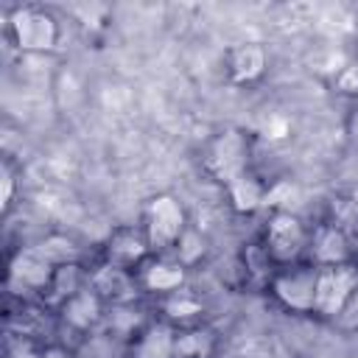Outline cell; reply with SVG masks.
Masks as SVG:
<instances>
[{"label":"cell","mask_w":358,"mask_h":358,"mask_svg":"<svg viewBox=\"0 0 358 358\" xmlns=\"http://www.w3.org/2000/svg\"><path fill=\"white\" fill-rule=\"evenodd\" d=\"M316 277H319V266L294 263V266H282L280 271H274L268 280V288H271L274 299L282 308H288L291 313H313Z\"/></svg>","instance_id":"6da1fadb"},{"label":"cell","mask_w":358,"mask_h":358,"mask_svg":"<svg viewBox=\"0 0 358 358\" xmlns=\"http://www.w3.org/2000/svg\"><path fill=\"white\" fill-rule=\"evenodd\" d=\"M185 229H187L185 210L171 193H159L145 204L143 232H145V238L151 243V252L173 249Z\"/></svg>","instance_id":"7a4b0ae2"},{"label":"cell","mask_w":358,"mask_h":358,"mask_svg":"<svg viewBox=\"0 0 358 358\" xmlns=\"http://www.w3.org/2000/svg\"><path fill=\"white\" fill-rule=\"evenodd\" d=\"M266 255L277 266H294L302 252L308 249V229L305 224L288 213V210H274L266 224V241H263Z\"/></svg>","instance_id":"3957f363"},{"label":"cell","mask_w":358,"mask_h":358,"mask_svg":"<svg viewBox=\"0 0 358 358\" xmlns=\"http://www.w3.org/2000/svg\"><path fill=\"white\" fill-rule=\"evenodd\" d=\"M204 168L213 179H218L224 187L235 182L241 173L249 171V143L238 129H227L218 134L204 157Z\"/></svg>","instance_id":"277c9868"},{"label":"cell","mask_w":358,"mask_h":358,"mask_svg":"<svg viewBox=\"0 0 358 358\" xmlns=\"http://www.w3.org/2000/svg\"><path fill=\"white\" fill-rule=\"evenodd\" d=\"M11 36L22 53H48L59 39L56 20L42 8H20L11 17Z\"/></svg>","instance_id":"5b68a950"},{"label":"cell","mask_w":358,"mask_h":358,"mask_svg":"<svg viewBox=\"0 0 358 358\" xmlns=\"http://www.w3.org/2000/svg\"><path fill=\"white\" fill-rule=\"evenodd\" d=\"M358 282V266L355 263H344V266H319V277H316V305L313 313H319L322 319H330L341 310L344 299L350 296V291Z\"/></svg>","instance_id":"8992f818"},{"label":"cell","mask_w":358,"mask_h":358,"mask_svg":"<svg viewBox=\"0 0 358 358\" xmlns=\"http://www.w3.org/2000/svg\"><path fill=\"white\" fill-rule=\"evenodd\" d=\"M90 285L112 308L134 302L140 288H143L131 268H123V266H115V263H106V260L90 274Z\"/></svg>","instance_id":"52a82bcc"},{"label":"cell","mask_w":358,"mask_h":358,"mask_svg":"<svg viewBox=\"0 0 358 358\" xmlns=\"http://www.w3.org/2000/svg\"><path fill=\"white\" fill-rule=\"evenodd\" d=\"M53 271H56V266L42 255V249L31 246V249L17 252V257L11 260L8 285L20 288V291H39V294H45V288L53 280Z\"/></svg>","instance_id":"ba28073f"},{"label":"cell","mask_w":358,"mask_h":358,"mask_svg":"<svg viewBox=\"0 0 358 358\" xmlns=\"http://www.w3.org/2000/svg\"><path fill=\"white\" fill-rule=\"evenodd\" d=\"M148 252H151V243L140 229L134 227H120L109 235L106 246H103V257L106 263H115V266H123V268H140L145 260H148Z\"/></svg>","instance_id":"9c48e42d"},{"label":"cell","mask_w":358,"mask_h":358,"mask_svg":"<svg viewBox=\"0 0 358 358\" xmlns=\"http://www.w3.org/2000/svg\"><path fill=\"white\" fill-rule=\"evenodd\" d=\"M352 252H355V243L338 224H327V227L316 229V235L310 241L313 266H344V263H352Z\"/></svg>","instance_id":"30bf717a"},{"label":"cell","mask_w":358,"mask_h":358,"mask_svg":"<svg viewBox=\"0 0 358 358\" xmlns=\"http://www.w3.org/2000/svg\"><path fill=\"white\" fill-rule=\"evenodd\" d=\"M103 308H106V302L92 291V285L87 282L78 294H73L62 308H59V313H62V322L70 327V330H76V333H90L101 319H103Z\"/></svg>","instance_id":"8fae6325"},{"label":"cell","mask_w":358,"mask_h":358,"mask_svg":"<svg viewBox=\"0 0 358 358\" xmlns=\"http://www.w3.org/2000/svg\"><path fill=\"white\" fill-rule=\"evenodd\" d=\"M137 280L145 291L151 294H173L185 285V266L179 260H168V257H151L140 266L137 271Z\"/></svg>","instance_id":"7c38bea8"},{"label":"cell","mask_w":358,"mask_h":358,"mask_svg":"<svg viewBox=\"0 0 358 358\" xmlns=\"http://www.w3.org/2000/svg\"><path fill=\"white\" fill-rule=\"evenodd\" d=\"M176 330L171 322H148L131 341L129 358H173Z\"/></svg>","instance_id":"4fadbf2b"},{"label":"cell","mask_w":358,"mask_h":358,"mask_svg":"<svg viewBox=\"0 0 358 358\" xmlns=\"http://www.w3.org/2000/svg\"><path fill=\"white\" fill-rule=\"evenodd\" d=\"M227 70H229V78L238 81V84L255 81V78H260L266 73V50L257 42L238 45V48L229 50Z\"/></svg>","instance_id":"5bb4252c"},{"label":"cell","mask_w":358,"mask_h":358,"mask_svg":"<svg viewBox=\"0 0 358 358\" xmlns=\"http://www.w3.org/2000/svg\"><path fill=\"white\" fill-rule=\"evenodd\" d=\"M227 193H229V201H232V207L238 213H255L263 204H268V187L252 171H246L235 182H229Z\"/></svg>","instance_id":"9a60e30c"},{"label":"cell","mask_w":358,"mask_h":358,"mask_svg":"<svg viewBox=\"0 0 358 358\" xmlns=\"http://www.w3.org/2000/svg\"><path fill=\"white\" fill-rule=\"evenodd\" d=\"M87 282H90V277H84V274H81L78 263H64V266H56L53 280H50V285L45 288V294H42V296H45L50 305L62 308V305H64L73 294H78Z\"/></svg>","instance_id":"2e32d148"},{"label":"cell","mask_w":358,"mask_h":358,"mask_svg":"<svg viewBox=\"0 0 358 358\" xmlns=\"http://www.w3.org/2000/svg\"><path fill=\"white\" fill-rule=\"evenodd\" d=\"M213 352V336L201 327H187L176 333L173 341V358H210Z\"/></svg>","instance_id":"e0dca14e"},{"label":"cell","mask_w":358,"mask_h":358,"mask_svg":"<svg viewBox=\"0 0 358 358\" xmlns=\"http://www.w3.org/2000/svg\"><path fill=\"white\" fill-rule=\"evenodd\" d=\"M162 310H165V319L168 322H190V319L201 316L204 308H201V302L193 294H187L185 288H179V291H173V294H168L162 299Z\"/></svg>","instance_id":"ac0fdd59"},{"label":"cell","mask_w":358,"mask_h":358,"mask_svg":"<svg viewBox=\"0 0 358 358\" xmlns=\"http://www.w3.org/2000/svg\"><path fill=\"white\" fill-rule=\"evenodd\" d=\"M173 252H176V260L187 268V266H193L196 260H201V255L207 252V241L201 238V232H196L193 227H187V229L182 232V238L176 241Z\"/></svg>","instance_id":"d6986e66"},{"label":"cell","mask_w":358,"mask_h":358,"mask_svg":"<svg viewBox=\"0 0 358 358\" xmlns=\"http://www.w3.org/2000/svg\"><path fill=\"white\" fill-rule=\"evenodd\" d=\"M333 324H336L338 330H347V333L358 330V282H355V288L350 291V296L344 299L341 310L333 316Z\"/></svg>","instance_id":"ffe728a7"},{"label":"cell","mask_w":358,"mask_h":358,"mask_svg":"<svg viewBox=\"0 0 358 358\" xmlns=\"http://www.w3.org/2000/svg\"><path fill=\"white\" fill-rule=\"evenodd\" d=\"M336 87H338V92L358 95V62H350L336 73Z\"/></svg>","instance_id":"44dd1931"},{"label":"cell","mask_w":358,"mask_h":358,"mask_svg":"<svg viewBox=\"0 0 358 358\" xmlns=\"http://www.w3.org/2000/svg\"><path fill=\"white\" fill-rule=\"evenodd\" d=\"M14 199V173L8 165H3V207H11Z\"/></svg>","instance_id":"7402d4cb"},{"label":"cell","mask_w":358,"mask_h":358,"mask_svg":"<svg viewBox=\"0 0 358 358\" xmlns=\"http://www.w3.org/2000/svg\"><path fill=\"white\" fill-rule=\"evenodd\" d=\"M42 358H70V355H67L64 350H45Z\"/></svg>","instance_id":"603a6c76"},{"label":"cell","mask_w":358,"mask_h":358,"mask_svg":"<svg viewBox=\"0 0 358 358\" xmlns=\"http://www.w3.org/2000/svg\"><path fill=\"white\" fill-rule=\"evenodd\" d=\"M350 201H352V204H355V207H358V185H355V187H352V193H350Z\"/></svg>","instance_id":"cb8c5ba5"}]
</instances>
